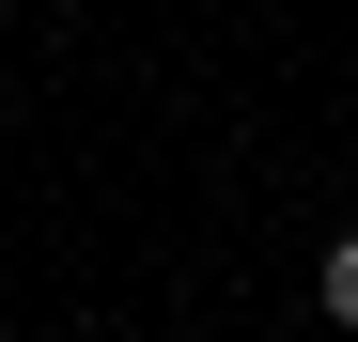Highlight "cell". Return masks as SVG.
Returning <instances> with one entry per match:
<instances>
[{
	"instance_id": "cell-1",
	"label": "cell",
	"mask_w": 358,
	"mask_h": 342,
	"mask_svg": "<svg viewBox=\"0 0 358 342\" xmlns=\"http://www.w3.org/2000/svg\"><path fill=\"white\" fill-rule=\"evenodd\" d=\"M312 311H327V327H358V234H327V265H312Z\"/></svg>"
}]
</instances>
